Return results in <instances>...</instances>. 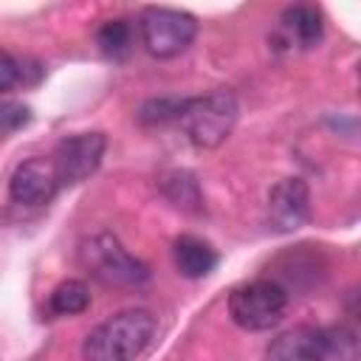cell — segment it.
Masks as SVG:
<instances>
[{"mask_svg": "<svg viewBox=\"0 0 361 361\" xmlns=\"http://www.w3.org/2000/svg\"><path fill=\"white\" fill-rule=\"evenodd\" d=\"M324 37V17L316 6H288L279 14V42L290 48H316Z\"/></svg>", "mask_w": 361, "mask_h": 361, "instance_id": "cell-10", "label": "cell"}, {"mask_svg": "<svg viewBox=\"0 0 361 361\" xmlns=\"http://www.w3.org/2000/svg\"><path fill=\"white\" fill-rule=\"evenodd\" d=\"M158 319L144 310H121L96 324L82 341L85 361H135L155 338Z\"/></svg>", "mask_w": 361, "mask_h": 361, "instance_id": "cell-1", "label": "cell"}, {"mask_svg": "<svg viewBox=\"0 0 361 361\" xmlns=\"http://www.w3.org/2000/svg\"><path fill=\"white\" fill-rule=\"evenodd\" d=\"M288 310V288L276 279H251L228 293V316L237 327L262 333L276 327Z\"/></svg>", "mask_w": 361, "mask_h": 361, "instance_id": "cell-5", "label": "cell"}, {"mask_svg": "<svg viewBox=\"0 0 361 361\" xmlns=\"http://www.w3.org/2000/svg\"><path fill=\"white\" fill-rule=\"evenodd\" d=\"M104 149H107L104 133H76V135L62 138L51 155L59 186H76L87 180L102 166Z\"/></svg>", "mask_w": 361, "mask_h": 361, "instance_id": "cell-7", "label": "cell"}, {"mask_svg": "<svg viewBox=\"0 0 361 361\" xmlns=\"http://www.w3.org/2000/svg\"><path fill=\"white\" fill-rule=\"evenodd\" d=\"M31 121V107L23 102H0V138L23 130Z\"/></svg>", "mask_w": 361, "mask_h": 361, "instance_id": "cell-17", "label": "cell"}, {"mask_svg": "<svg viewBox=\"0 0 361 361\" xmlns=\"http://www.w3.org/2000/svg\"><path fill=\"white\" fill-rule=\"evenodd\" d=\"M310 217V189L302 178H282L268 192V226L276 234L302 228Z\"/></svg>", "mask_w": 361, "mask_h": 361, "instance_id": "cell-8", "label": "cell"}, {"mask_svg": "<svg viewBox=\"0 0 361 361\" xmlns=\"http://www.w3.org/2000/svg\"><path fill=\"white\" fill-rule=\"evenodd\" d=\"M186 99L189 96H161V99H147L135 118L147 127H158V124H169V121H178L183 107H186Z\"/></svg>", "mask_w": 361, "mask_h": 361, "instance_id": "cell-16", "label": "cell"}, {"mask_svg": "<svg viewBox=\"0 0 361 361\" xmlns=\"http://www.w3.org/2000/svg\"><path fill=\"white\" fill-rule=\"evenodd\" d=\"M265 361H358V333L347 324H299L265 347Z\"/></svg>", "mask_w": 361, "mask_h": 361, "instance_id": "cell-2", "label": "cell"}, {"mask_svg": "<svg viewBox=\"0 0 361 361\" xmlns=\"http://www.w3.org/2000/svg\"><path fill=\"white\" fill-rule=\"evenodd\" d=\"M59 189L51 158H28L8 178V197L20 206H45Z\"/></svg>", "mask_w": 361, "mask_h": 361, "instance_id": "cell-9", "label": "cell"}, {"mask_svg": "<svg viewBox=\"0 0 361 361\" xmlns=\"http://www.w3.org/2000/svg\"><path fill=\"white\" fill-rule=\"evenodd\" d=\"M42 76V68L37 62H28L25 56H14L0 48V93H8L14 87L34 85Z\"/></svg>", "mask_w": 361, "mask_h": 361, "instance_id": "cell-15", "label": "cell"}, {"mask_svg": "<svg viewBox=\"0 0 361 361\" xmlns=\"http://www.w3.org/2000/svg\"><path fill=\"white\" fill-rule=\"evenodd\" d=\"M172 259H175L178 274L186 276V279H203L220 262V257L212 248V243L197 237V234H180L172 243Z\"/></svg>", "mask_w": 361, "mask_h": 361, "instance_id": "cell-11", "label": "cell"}, {"mask_svg": "<svg viewBox=\"0 0 361 361\" xmlns=\"http://www.w3.org/2000/svg\"><path fill=\"white\" fill-rule=\"evenodd\" d=\"M87 307H90V288L82 279H65L48 296L51 316H76L85 313Z\"/></svg>", "mask_w": 361, "mask_h": 361, "instance_id": "cell-14", "label": "cell"}, {"mask_svg": "<svg viewBox=\"0 0 361 361\" xmlns=\"http://www.w3.org/2000/svg\"><path fill=\"white\" fill-rule=\"evenodd\" d=\"M186 138L200 149L220 147L237 124V99L231 90H212L206 96H189L178 118Z\"/></svg>", "mask_w": 361, "mask_h": 361, "instance_id": "cell-4", "label": "cell"}, {"mask_svg": "<svg viewBox=\"0 0 361 361\" xmlns=\"http://www.w3.org/2000/svg\"><path fill=\"white\" fill-rule=\"evenodd\" d=\"M96 45L99 51L113 59V62H121L133 54L135 48V31H133V23L124 20V17H116V20H107L102 23V28L96 31Z\"/></svg>", "mask_w": 361, "mask_h": 361, "instance_id": "cell-13", "label": "cell"}, {"mask_svg": "<svg viewBox=\"0 0 361 361\" xmlns=\"http://www.w3.org/2000/svg\"><path fill=\"white\" fill-rule=\"evenodd\" d=\"M138 34L144 48L155 59H172L192 45L197 34V20L180 8L149 6L138 17Z\"/></svg>", "mask_w": 361, "mask_h": 361, "instance_id": "cell-6", "label": "cell"}, {"mask_svg": "<svg viewBox=\"0 0 361 361\" xmlns=\"http://www.w3.org/2000/svg\"><path fill=\"white\" fill-rule=\"evenodd\" d=\"M82 268L107 288H141L149 279L147 262L133 257L113 234L102 231L79 243Z\"/></svg>", "mask_w": 361, "mask_h": 361, "instance_id": "cell-3", "label": "cell"}, {"mask_svg": "<svg viewBox=\"0 0 361 361\" xmlns=\"http://www.w3.org/2000/svg\"><path fill=\"white\" fill-rule=\"evenodd\" d=\"M161 189L166 195V200L189 214H200L203 212V195H200V183L192 172L186 169H172L161 178Z\"/></svg>", "mask_w": 361, "mask_h": 361, "instance_id": "cell-12", "label": "cell"}]
</instances>
